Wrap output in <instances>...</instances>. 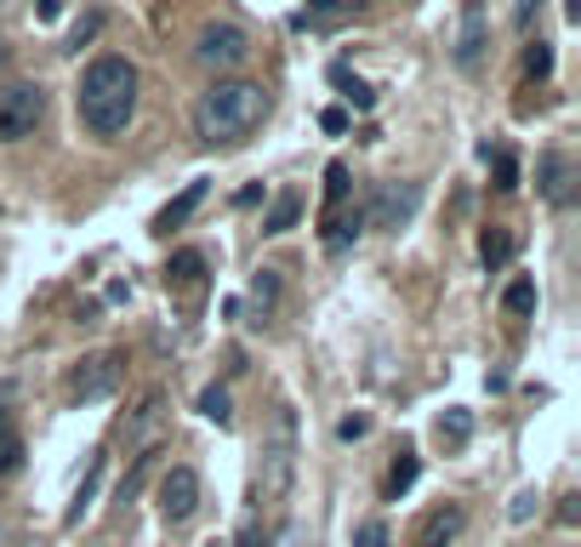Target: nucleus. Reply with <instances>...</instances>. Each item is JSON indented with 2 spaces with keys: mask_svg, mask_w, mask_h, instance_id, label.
I'll use <instances>...</instances> for the list:
<instances>
[{
  "mask_svg": "<svg viewBox=\"0 0 581 547\" xmlns=\"http://www.w3.org/2000/svg\"><path fill=\"white\" fill-rule=\"evenodd\" d=\"M319 132L342 137V132H348V109H325V114H319Z\"/></svg>",
  "mask_w": 581,
  "mask_h": 547,
  "instance_id": "33",
  "label": "nucleus"
},
{
  "mask_svg": "<svg viewBox=\"0 0 581 547\" xmlns=\"http://www.w3.org/2000/svg\"><path fill=\"white\" fill-rule=\"evenodd\" d=\"M251 296H257V308H268L274 296H280V280H274V268H257V274H251Z\"/></svg>",
  "mask_w": 581,
  "mask_h": 547,
  "instance_id": "29",
  "label": "nucleus"
},
{
  "mask_svg": "<svg viewBox=\"0 0 581 547\" xmlns=\"http://www.w3.org/2000/svg\"><path fill=\"white\" fill-rule=\"evenodd\" d=\"M434 434H439V445H450V451H462V445L473 439V411H462V405H450L439 422H434Z\"/></svg>",
  "mask_w": 581,
  "mask_h": 547,
  "instance_id": "18",
  "label": "nucleus"
},
{
  "mask_svg": "<svg viewBox=\"0 0 581 547\" xmlns=\"http://www.w3.org/2000/svg\"><path fill=\"white\" fill-rule=\"evenodd\" d=\"M166 285L183 291V296H194L199 285H206V257H199V252H177V257L166 263Z\"/></svg>",
  "mask_w": 581,
  "mask_h": 547,
  "instance_id": "13",
  "label": "nucleus"
},
{
  "mask_svg": "<svg viewBox=\"0 0 581 547\" xmlns=\"http://www.w3.org/2000/svg\"><path fill=\"white\" fill-rule=\"evenodd\" d=\"M40 120H46V86L40 81H17V86L0 92V143L35 137Z\"/></svg>",
  "mask_w": 581,
  "mask_h": 547,
  "instance_id": "4",
  "label": "nucleus"
},
{
  "mask_svg": "<svg viewBox=\"0 0 581 547\" xmlns=\"http://www.w3.org/2000/svg\"><path fill=\"white\" fill-rule=\"evenodd\" d=\"M513 252H519V240H513V229H501V222H491V229L479 234V263H485L491 274H496V268H508Z\"/></svg>",
  "mask_w": 581,
  "mask_h": 547,
  "instance_id": "14",
  "label": "nucleus"
},
{
  "mask_svg": "<svg viewBox=\"0 0 581 547\" xmlns=\"http://www.w3.org/2000/svg\"><path fill=\"white\" fill-rule=\"evenodd\" d=\"M120 388V354H92L69 370V400L74 405H92V400H109Z\"/></svg>",
  "mask_w": 581,
  "mask_h": 547,
  "instance_id": "8",
  "label": "nucleus"
},
{
  "mask_svg": "<svg viewBox=\"0 0 581 547\" xmlns=\"http://www.w3.org/2000/svg\"><path fill=\"white\" fill-rule=\"evenodd\" d=\"M155 457H160V451H155V445H148V451H137V462H132V474H125V479H120V496H114V502H132V496L143 490V479H148V474H155Z\"/></svg>",
  "mask_w": 581,
  "mask_h": 547,
  "instance_id": "26",
  "label": "nucleus"
},
{
  "mask_svg": "<svg viewBox=\"0 0 581 547\" xmlns=\"http://www.w3.org/2000/svg\"><path fill=\"white\" fill-rule=\"evenodd\" d=\"M536 502H542L536 490H519V496H513V508H508V513H513V525H524V519L536 513Z\"/></svg>",
  "mask_w": 581,
  "mask_h": 547,
  "instance_id": "32",
  "label": "nucleus"
},
{
  "mask_svg": "<svg viewBox=\"0 0 581 547\" xmlns=\"http://www.w3.org/2000/svg\"><path fill=\"white\" fill-rule=\"evenodd\" d=\"M206 194H211V183L206 178H194V183H183V194H177V200L155 217V234H171V229H183V222L199 211V200H206Z\"/></svg>",
  "mask_w": 581,
  "mask_h": 547,
  "instance_id": "11",
  "label": "nucleus"
},
{
  "mask_svg": "<svg viewBox=\"0 0 581 547\" xmlns=\"http://www.w3.org/2000/svg\"><path fill=\"white\" fill-rule=\"evenodd\" d=\"M97 485H104V457H92L86 479H81V490H74V502H69V513H63V525H81V519L92 513V496H97Z\"/></svg>",
  "mask_w": 581,
  "mask_h": 547,
  "instance_id": "19",
  "label": "nucleus"
},
{
  "mask_svg": "<svg viewBox=\"0 0 581 547\" xmlns=\"http://www.w3.org/2000/svg\"><path fill=\"white\" fill-rule=\"evenodd\" d=\"M234 547H263V525H257V519H245V531L234 536Z\"/></svg>",
  "mask_w": 581,
  "mask_h": 547,
  "instance_id": "37",
  "label": "nucleus"
},
{
  "mask_svg": "<svg viewBox=\"0 0 581 547\" xmlns=\"http://www.w3.org/2000/svg\"><path fill=\"white\" fill-rule=\"evenodd\" d=\"M17 467H23V434H17V422L0 411V479L17 474Z\"/></svg>",
  "mask_w": 581,
  "mask_h": 547,
  "instance_id": "20",
  "label": "nucleus"
},
{
  "mask_svg": "<svg viewBox=\"0 0 581 547\" xmlns=\"http://www.w3.org/2000/svg\"><path fill=\"white\" fill-rule=\"evenodd\" d=\"M457 531H462V508L457 502H439L416 525V547H450V542H457Z\"/></svg>",
  "mask_w": 581,
  "mask_h": 547,
  "instance_id": "10",
  "label": "nucleus"
},
{
  "mask_svg": "<svg viewBox=\"0 0 581 547\" xmlns=\"http://www.w3.org/2000/svg\"><path fill=\"white\" fill-rule=\"evenodd\" d=\"M342 200H348V166L331 160V166H325V217H331Z\"/></svg>",
  "mask_w": 581,
  "mask_h": 547,
  "instance_id": "27",
  "label": "nucleus"
},
{
  "mask_svg": "<svg viewBox=\"0 0 581 547\" xmlns=\"http://www.w3.org/2000/svg\"><path fill=\"white\" fill-rule=\"evenodd\" d=\"M97 29H104V17H97V12H86L81 23H74V29H69V52H81V46L97 35Z\"/></svg>",
  "mask_w": 581,
  "mask_h": 547,
  "instance_id": "31",
  "label": "nucleus"
},
{
  "mask_svg": "<svg viewBox=\"0 0 581 547\" xmlns=\"http://www.w3.org/2000/svg\"><path fill=\"white\" fill-rule=\"evenodd\" d=\"M416 474H422V462H416V451H399L394 457V467H388V502H399V496H406L411 485H416Z\"/></svg>",
  "mask_w": 581,
  "mask_h": 547,
  "instance_id": "21",
  "label": "nucleus"
},
{
  "mask_svg": "<svg viewBox=\"0 0 581 547\" xmlns=\"http://www.w3.org/2000/svg\"><path fill=\"white\" fill-rule=\"evenodd\" d=\"M194 58L222 74V69H240V63L251 58V40H245L240 23H206L199 40H194Z\"/></svg>",
  "mask_w": 581,
  "mask_h": 547,
  "instance_id": "6",
  "label": "nucleus"
},
{
  "mask_svg": "<svg viewBox=\"0 0 581 547\" xmlns=\"http://www.w3.org/2000/svg\"><path fill=\"white\" fill-rule=\"evenodd\" d=\"M360 234H365V206H353L348 217H342V211L325 217V252H342V245L360 240Z\"/></svg>",
  "mask_w": 581,
  "mask_h": 547,
  "instance_id": "16",
  "label": "nucleus"
},
{
  "mask_svg": "<svg viewBox=\"0 0 581 547\" xmlns=\"http://www.w3.org/2000/svg\"><path fill=\"white\" fill-rule=\"evenodd\" d=\"M501 308L519 314V319H530V314H536V280H524V274H519V280L501 291Z\"/></svg>",
  "mask_w": 581,
  "mask_h": 547,
  "instance_id": "22",
  "label": "nucleus"
},
{
  "mask_svg": "<svg viewBox=\"0 0 581 547\" xmlns=\"http://www.w3.org/2000/svg\"><path fill=\"white\" fill-rule=\"evenodd\" d=\"M524 74H530V81H547V74H553V46L547 40H536L524 52Z\"/></svg>",
  "mask_w": 581,
  "mask_h": 547,
  "instance_id": "28",
  "label": "nucleus"
},
{
  "mask_svg": "<svg viewBox=\"0 0 581 547\" xmlns=\"http://www.w3.org/2000/svg\"><path fill=\"white\" fill-rule=\"evenodd\" d=\"M479 155H485V160L496 166V189H501V194H513V189H519V160L508 155V148H491V143H485Z\"/></svg>",
  "mask_w": 581,
  "mask_h": 547,
  "instance_id": "24",
  "label": "nucleus"
},
{
  "mask_svg": "<svg viewBox=\"0 0 581 547\" xmlns=\"http://www.w3.org/2000/svg\"><path fill=\"white\" fill-rule=\"evenodd\" d=\"M353 547H394V536H388V525H383V519H365V525H360V536H353Z\"/></svg>",
  "mask_w": 581,
  "mask_h": 547,
  "instance_id": "30",
  "label": "nucleus"
},
{
  "mask_svg": "<svg viewBox=\"0 0 581 547\" xmlns=\"http://www.w3.org/2000/svg\"><path fill=\"white\" fill-rule=\"evenodd\" d=\"M416 206H422V183H383V189L365 200V222H371V229L399 234V229L416 217Z\"/></svg>",
  "mask_w": 581,
  "mask_h": 547,
  "instance_id": "5",
  "label": "nucleus"
},
{
  "mask_svg": "<svg viewBox=\"0 0 581 547\" xmlns=\"http://www.w3.org/2000/svg\"><path fill=\"white\" fill-rule=\"evenodd\" d=\"M194 513H199V474L189 462H177L160 474V519L166 525H189Z\"/></svg>",
  "mask_w": 581,
  "mask_h": 547,
  "instance_id": "7",
  "label": "nucleus"
},
{
  "mask_svg": "<svg viewBox=\"0 0 581 547\" xmlns=\"http://www.w3.org/2000/svg\"><path fill=\"white\" fill-rule=\"evenodd\" d=\"M160 416H166V393H148V400L137 405V416H132V428H125V445H137V451H143L148 434L160 428Z\"/></svg>",
  "mask_w": 581,
  "mask_h": 547,
  "instance_id": "17",
  "label": "nucleus"
},
{
  "mask_svg": "<svg viewBox=\"0 0 581 547\" xmlns=\"http://www.w3.org/2000/svg\"><path fill=\"white\" fill-rule=\"evenodd\" d=\"M206 547H222V542H206Z\"/></svg>",
  "mask_w": 581,
  "mask_h": 547,
  "instance_id": "39",
  "label": "nucleus"
},
{
  "mask_svg": "<svg viewBox=\"0 0 581 547\" xmlns=\"http://www.w3.org/2000/svg\"><path fill=\"white\" fill-rule=\"evenodd\" d=\"M308 7H314V12H360L365 0H308Z\"/></svg>",
  "mask_w": 581,
  "mask_h": 547,
  "instance_id": "36",
  "label": "nucleus"
},
{
  "mask_svg": "<svg viewBox=\"0 0 581 547\" xmlns=\"http://www.w3.org/2000/svg\"><path fill=\"white\" fill-rule=\"evenodd\" d=\"M536 12H542V0H519V7H513V23H519V29H530V23H536Z\"/></svg>",
  "mask_w": 581,
  "mask_h": 547,
  "instance_id": "35",
  "label": "nucleus"
},
{
  "mask_svg": "<svg viewBox=\"0 0 581 547\" xmlns=\"http://www.w3.org/2000/svg\"><path fill=\"white\" fill-rule=\"evenodd\" d=\"M479 52H485V7H479V0H468V7H462V35H457V63L473 69Z\"/></svg>",
  "mask_w": 581,
  "mask_h": 547,
  "instance_id": "12",
  "label": "nucleus"
},
{
  "mask_svg": "<svg viewBox=\"0 0 581 547\" xmlns=\"http://www.w3.org/2000/svg\"><path fill=\"white\" fill-rule=\"evenodd\" d=\"M137 63L120 58V52H104L92 58L86 74H81V92H74V104H81V120L92 137H120L132 126L137 114Z\"/></svg>",
  "mask_w": 581,
  "mask_h": 547,
  "instance_id": "1",
  "label": "nucleus"
},
{
  "mask_svg": "<svg viewBox=\"0 0 581 547\" xmlns=\"http://www.w3.org/2000/svg\"><path fill=\"white\" fill-rule=\"evenodd\" d=\"M268 120V92L257 81H211L194 104V137L199 143H245Z\"/></svg>",
  "mask_w": 581,
  "mask_h": 547,
  "instance_id": "2",
  "label": "nucleus"
},
{
  "mask_svg": "<svg viewBox=\"0 0 581 547\" xmlns=\"http://www.w3.org/2000/svg\"><path fill=\"white\" fill-rule=\"evenodd\" d=\"M199 416L217 422V428H229V422H234V400H229V388H206V393H199Z\"/></svg>",
  "mask_w": 581,
  "mask_h": 547,
  "instance_id": "25",
  "label": "nucleus"
},
{
  "mask_svg": "<svg viewBox=\"0 0 581 547\" xmlns=\"http://www.w3.org/2000/svg\"><path fill=\"white\" fill-rule=\"evenodd\" d=\"M331 81L342 86V97H348V104H353V109H360V114H371V109H376V92H371L365 81H353V74H348L342 63L331 69Z\"/></svg>",
  "mask_w": 581,
  "mask_h": 547,
  "instance_id": "23",
  "label": "nucleus"
},
{
  "mask_svg": "<svg viewBox=\"0 0 581 547\" xmlns=\"http://www.w3.org/2000/svg\"><path fill=\"white\" fill-rule=\"evenodd\" d=\"M0 69H7V46H0Z\"/></svg>",
  "mask_w": 581,
  "mask_h": 547,
  "instance_id": "38",
  "label": "nucleus"
},
{
  "mask_svg": "<svg viewBox=\"0 0 581 547\" xmlns=\"http://www.w3.org/2000/svg\"><path fill=\"white\" fill-rule=\"evenodd\" d=\"M570 183H576V166L565 155H542L536 160V189L547 194V206H570V194H576Z\"/></svg>",
  "mask_w": 581,
  "mask_h": 547,
  "instance_id": "9",
  "label": "nucleus"
},
{
  "mask_svg": "<svg viewBox=\"0 0 581 547\" xmlns=\"http://www.w3.org/2000/svg\"><path fill=\"white\" fill-rule=\"evenodd\" d=\"M291 474H296V411L280 405L268 422V439H263V467H257V496L263 502H280L291 490Z\"/></svg>",
  "mask_w": 581,
  "mask_h": 547,
  "instance_id": "3",
  "label": "nucleus"
},
{
  "mask_svg": "<svg viewBox=\"0 0 581 547\" xmlns=\"http://www.w3.org/2000/svg\"><path fill=\"white\" fill-rule=\"evenodd\" d=\"M337 434H342V439H365V434H371V422H365V416H342V422H337Z\"/></svg>",
  "mask_w": 581,
  "mask_h": 547,
  "instance_id": "34",
  "label": "nucleus"
},
{
  "mask_svg": "<svg viewBox=\"0 0 581 547\" xmlns=\"http://www.w3.org/2000/svg\"><path fill=\"white\" fill-rule=\"evenodd\" d=\"M296 217H302V194H296V189H280V194L268 200V211H263V234L296 229Z\"/></svg>",
  "mask_w": 581,
  "mask_h": 547,
  "instance_id": "15",
  "label": "nucleus"
}]
</instances>
